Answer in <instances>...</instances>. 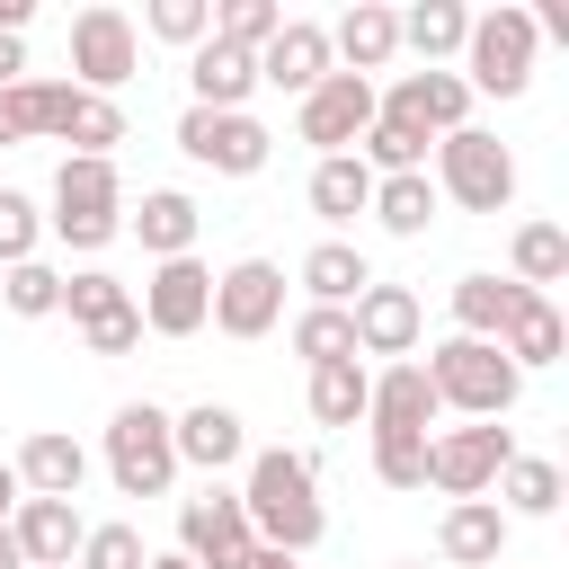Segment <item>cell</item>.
<instances>
[{
	"label": "cell",
	"mask_w": 569,
	"mask_h": 569,
	"mask_svg": "<svg viewBox=\"0 0 569 569\" xmlns=\"http://www.w3.org/2000/svg\"><path fill=\"white\" fill-rule=\"evenodd\" d=\"M276 27H284V9H276V0H222V9H213V36H222V44H240V53H258Z\"/></svg>",
	"instance_id": "40"
},
{
	"label": "cell",
	"mask_w": 569,
	"mask_h": 569,
	"mask_svg": "<svg viewBox=\"0 0 569 569\" xmlns=\"http://www.w3.org/2000/svg\"><path fill=\"white\" fill-rule=\"evenodd\" d=\"M391 53H400V9H382V0H356V9L329 27V62H347L356 80H373Z\"/></svg>",
	"instance_id": "21"
},
{
	"label": "cell",
	"mask_w": 569,
	"mask_h": 569,
	"mask_svg": "<svg viewBox=\"0 0 569 569\" xmlns=\"http://www.w3.org/2000/svg\"><path fill=\"white\" fill-rule=\"evenodd\" d=\"M373 480L382 489H427V436H373Z\"/></svg>",
	"instance_id": "42"
},
{
	"label": "cell",
	"mask_w": 569,
	"mask_h": 569,
	"mask_svg": "<svg viewBox=\"0 0 569 569\" xmlns=\"http://www.w3.org/2000/svg\"><path fill=\"white\" fill-rule=\"evenodd\" d=\"M436 551H445L453 569H498V551H507V507H498V498H453L445 525H436Z\"/></svg>",
	"instance_id": "20"
},
{
	"label": "cell",
	"mask_w": 569,
	"mask_h": 569,
	"mask_svg": "<svg viewBox=\"0 0 569 569\" xmlns=\"http://www.w3.org/2000/svg\"><path fill=\"white\" fill-rule=\"evenodd\" d=\"M107 480H116L124 498H160V489L178 480L169 409H151V400H124V409L107 418Z\"/></svg>",
	"instance_id": "5"
},
{
	"label": "cell",
	"mask_w": 569,
	"mask_h": 569,
	"mask_svg": "<svg viewBox=\"0 0 569 569\" xmlns=\"http://www.w3.org/2000/svg\"><path fill=\"white\" fill-rule=\"evenodd\" d=\"M133 311H142L151 338H196V329L213 320V267H196V258H160Z\"/></svg>",
	"instance_id": "11"
},
{
	"label": "cell",
	"mask_w": 569,
	"mask_h": 569,
	"mask_svg": "<svg viewBox=\"0 0 569 569\" xmlns=\"http://www.w3.org/2000/svg\"><path fill=\"white\" fill-rule=\"evenodd\" d=\"M356 160H365L373 178H409V169H427V133H409V124L373 116V124H365V142H356Z\"/></svg>",
	"instance_id": "33"
},
{
	"label": "cell",
	"mask_w": 569,
	"mask_h": 569,
	"mask_svg": "<svg viewBox=\"0 0 569 569\" xmlns=\"http://www.w3.org/2000/svg\"><path fill=\"white\" fill-rule=\"evenodd\" d=\"M142 27H151L160 44H187V53H196V44L213 36V0H151Z\"/></svg>",
	"instance_id": "39"
},
{
	"label": "cell",
	"mask_w": 569,
	"mask_h": 569,
	"mask_svg": "<svg viewBox=\"0 0 569 569\" xmlns=\"http://www.w3.org/2000/svg\"><path fill=\"white\" fill-rule=\"evenodd\" d=\"M533 9H489V18H471V36H462V89L471 98H516L525 80H533Z\"/></svg>",
	"instance_id": "6"
},
{
	"label": "cell",
	"mask_w": 569,
	"mask_h": 569,
	"mask_svg": "<svg viewBox=\"0 0 569 569\" xmlns=\"http://www.w3.org/2000/svg\"><path fill=\"white\" fill-rule=\"evenodd\" d=\"M133 62H142V36H133L124 9H80V18H71V71H80L71 89L107 98V89L133 80Z\"/></svg>",
	"instance_id": "9"
},
{
	"label": "cell",
	"mask_w": 569,
	"mask_h": 569,
	"mask_svg": "<svg viewBox=\"0 0 569 569\" xmlns=\"http://www.w3.org/2000/svg\"><path fill=\"white\" fill-rule=\"evenodd\" d=\"M516 302H525L516 276H462V284H453V320H462L453 338H489V347H498V329L516 320Z\"/></svg>",
	"instance_id": "27"
},
{
	"label": "cell",
	"mask_w": 569,
	"mask_h": 569,
	"mask_svg": "<svg viewBox=\"0 0 569 569\" xmlns=\"http://www.w3.org/2000/svg\"><path fill=\"white\" fill-rule=\"evenodd\" d=\"M462 36H471V9H462V0H418V9L400 18V44H409L427 71H436L445 53H462Z\"/></svg>",
	"instance_id": "29"
},
{
	"label": "cell",
	"mask_w": 569,
	"mask_h": 569,
	"mask_svg": "<svg viewBox=\"0 0 569 569\" xmlns=\"http://www.w3.org/2000/svg\"><path fill=\"white\" fill-rule=\"evenodd\" d=\"M36 240H44V213L18 196V187H0V267H18V258H36Z\"/></svg>",
	"instance_id": "43"
},
{
	"label": "cell",
	"mask_w": 569,
	"mask_h": 569,
	"mask_svg": "<svg viewBox=\"0 0 569 569\" xmlns=\"http://www.w3.org/2000/svg\"><path fill=\"white\" fill-rule=\"evenodd\" d=\"M347 320H356V356H409L418 347V329H427V311H418V293L409 284H365L356 302H347Z\"/></svg>",
	"instance_id": "15"
},
{
	"label": "cell",
	"mask_w": 569,
	"mask_h": 569,
	"mask_svg": "<svg viewBox=\"0 0 569 569\" xmlns=\"http://www.w3.org/2000/svg\"><path fill=\"white\" fill-rule=\"evenodd\" d=\"M284 320V267L276 258H240L213 276V329L222 338H267Z\"/></svg>",
	"instance_id": "12"
},
{
	"label": "cell",
	"mask_w": 569,
	"mask_h": 569,
	"mask_svg": "<svg viewBox=\"0 0 569 569\" xmlns=\"http://www.w3.org/2000/svg\"><path fill=\"white\" fill-rule=\"evenodd\" d=\"M178 551H187L196 569H240V560L258 551V533H249V516H240V489L187 498V507H178Z\"/></svg>",
	"instance_id": "13"
},
{
	"label": "cell",
	"mask_w": 569,
	"mask_h": 569,
	"mask_svg": "<svg viewBox=\"0 0 569 569\" xmlns=\"http://www.w3.org/2000/svg\"><path fill=\"white\" fill-rule=\"evenodd\" d=\"M169 445H178V462H196V471H231V462L249 453L240 409H222V400H196L187 418H169Z\"/></svg>",
	"instance_id": "23"
},
{
	"label": "cell",
	"mask_w": 569,
	"mask_h": 569,
	"mask_svg": "<svg viewBox=\"0 0 569 569\" xmlns=\"http://www.w3.org/2000/svg\"><path fill=\"white\" fill-rule=\"evenodd\" d=\"M365 391H373L365 365H311V418L320 427H356L365 418Z\"/></svg>",
	"instance_id": "32"
},
{
	"label": "cell",
	"mask_w": 569,
	"mask_h": 569,
	"mask_svg": "<svg viewBox=\"0 0 569 569\" xmlns=\"http://www.w3.org/2000/svg\"><path fill=\"white\" fill-rule=\"evenodd\" d=\"M302 284H311V302H320V311H347V302L373 284V267H365V249H347V240H320V249L302 258Z\"/></svg>",
	"instance_id": "28"
},
{
	"label": "cell",
	"mask_w": 569,
	"mask_h": 569,
	"mask_svg": "<svg viewBox=\"0 0 569 569\" xmlns=\"http://www.w3.org/2000/svg\"><path fill=\"white\" fill-rule=\"evenodd\" d=\"M62 142H71V160H116V142H124V107L116 98H71V124H62Z\"/></svg>",
	"instance_id": "31"
},
{
	"label": "cell",
	"mask_w": 569,
	"mask_h": 569,
	"mask_svg": "<svg viewBox=\"0 0 569 569\" xmlns=\"http://www.w3.org/2000/svg\"><path fill=\"white\" fill-rule=\"evenodd\" d=\"M436 196H453L462 213H507V196H516V151H507L498 133H480V124L445 133V142H436Z\"/></svg>",
	"instance_id": "3"
},
{
	"label": "cell",
	"mask_w": 569,
	"mask_h": 569,
	"mask_svg": "<svg viewBox=\"0 0 569 569\" xmlns=\"http://www.w3.org/2000/svg\"><path fill=\"white\" fill-rule=\"evenodd\" d=\"M240 569H302V560H293V551H267V542H258V551H249Z\"/></svg>",
	"instance_id": "48"
},
{
	"label": "cell",
	"mask_w": 569,
	"mask_h": 569,
	"mask_svg": "<svg viewBox=\"0 0 569 569\" xmlns=\"http://www.w3.org/2000/svg\"><path fill=\"white\" fill-rule=\"evenodd\" d=\"M178 151H187V160H204V169H222V178H258V169H267V151H276V133H267L249 107H231V116L187 107V116H178Z\"/></svg>",
	"instance_id": "8"
},
{
	"label": "cell",
	"mask_w": 569,
	"mask_h": 569,
	"mask_svg": "<svg viewBox=\"0 0 569 569\" xmlns=\"http://www.w3.org/2000/svg\"><path fill=\"white\" fill-rule=\"evenodd\" d=\"M0 302H9L18 320H53V311H62V276H53L44 258H18V267L0 276Z\"/></svg>",
	"instance_id": "37"
},
{
	"label": "cell",
	"mask_w": 569,
	"mask_h": 569,
	"mask_svg": "<svg viewBox=\"0 0 569 569\" xmlns=\"http://www.w3.org/2000/svg\"><path fill=\"white\" fill-rule=\"evenodd\" d=\"M9 142H27V116H18V80L0 89V151H9Z\"/></svg>",
	"instance_id": "45"
},
{
	"label": "cell",
	"mask_w": 569,
	"mask_h": 569,
	"mask_svg": "<svg viewBox=\"0 0 569 569\" xmlns=\"http://www.w3.org/2000/svg\"><path fill=\"white\" fill-rule=\"evenodd\" d=\"M187 89H196V107L231 116V107H249V89H258V53H240V44L204 36V44L187 53Z\"/></svg>",
	"instance_id": "22"
},
{
	"label": "cell",
	"mask_w": 569,
	"mask_h": 569,
	"mask_svg": "<svg viewBox=\"0 0 569 569\" xmlns=\"http://www.w3.org/2000/svg\"><path fill=\"white\" fill-rule=\"evenodd\" d=\"M142 569H196V560H187V551H151Z\"/></svg>",
	"instance_id": "49"
},
{
	"label": "cell",
	"mask_w": 569,
	"mask_h": 569,
	"mask_svg": "<svg viewBox=\"0 0 569 569\" xmlns=\"http://www.w3.org/2000/svg\"><path fill=\"white\" fill-rule=\"evenodd\" d=\"M80 533H89V525H80L71 498H18V516H9V542H18L27 569H71Z\"/></svg>",
	"instance_id": "18"
},
{
	"label": "cell",
	"mask_w": 569,
	"mask_h": 569,
	"mask_svg": "<svg viewBox=\"0 0 569 569\" xmlns=\"http://www.w3.org/2000/svg\"><path fill=\"white\" fill-rule=\"evenodd\" d=\"M124 231H133L151 258H196V231H204V213H196V196H178V187H151V196H142V213H124Z\"/></svg>",
	"instance_id": "24"
},
{
	"label": "cell",
	"mask_w": 569,
	"mask_h": 569,
	"mask_svg": "<svg viewBox=\"0 0 569 569\" xmlns=\"http://www.w3.org/2000/svg\"><path fill=\"white\" fill-rule=\"evenodd\" d=\"M62 311H71L80 329H98V320H116V311H133V293H124L116 276H98V267H80V276H62Z\"/></svg>",
	"instance_id": "38"
},
{
	"label": "cell",
	"mask_w": 569,
	"mask_h": 569,
	"mask_svg": "<svg viewBox=\"0 0 569 569\" xmlns=\"http://www.w3.org/2000/svg\"><path fill=\"white\" fill-rule=\"evenodd\" d=\"M560 276H569V231H560V222H525V231H516V284L542 293V284H560Z\"/></svg>",
	"instance_id": "34"
},
{
	"label": "cell",
	"mask_w": 569,
	"mask_h": 569,
	"mask_svg": "<svg viewBox=\"0 0 569 569\" xmlns=\"http://www.w3.org/2000/svg\"><path fill=\"white\" fill-rule=\"evenodd\" d=\"M436 204H445V196H436V178H427V169H409V178H373V204H365V213H373L391 240H418V231L436 222Z\"/></svg>",
	"instance_id": "26"
},
{
	"label": "cell",
	"mask_w": 569,
	"mask_h": 569,
	"mask_svg": "<svg viewBox=\"0 0 569 569\" xmlns=\"http://www.w3.org/2000/svg\"><path fill=\"white\" fill-rule=\"evenodd\" d=\"M365 418H373V436H427V427H436V382H427V365H418V356L382 365L373 391H365Z\"/></svg>",
	"instance_id": "16"
},
{
	"label": "cell",
	"mask_w": 569,
	"mask_h": 569,
	"mask_svg": "<svg viewBox=\"0 0 569 569\" xmlns=\"http://www.w3.org/2000/svg\"><path fill=\"white\" fill-rule=\"evenodd\" d=\"M373 116H391V124L445 142V133L471 124V89H462V71H400L391 89H373Z\"/></svg>",
	"instance_id": "10"
},
{
	"label": "cell",
	"mask_w": 569,
	"mask_h": 569,
	"mask_svg": "<svg viewBox=\"0 0 569 569\" xmlns=\"http://www.w3.org/2000/svg\"><path fill=\"white\" fill-rule=\"evenodd\" d=\"M142 560H151V551H142L133 525H89L80 551H71V569H142Z\"/></svg>",
	"instance_id": "41"
},
{
	"label": "cell",
	"mask_w": 569,
	"mask_h": 569,
	"mask_svg": "<svg viewBox=\"0 0 569 569\" xmlns=\"http://www.w3.org/2000/svg\"><path fill=\"white\" fill-rule=\"evenodd\" d=\"M240 516H249V533H258L267 551H293V560H302V551L320 542V525H329V507H320V462H311V453H284V445L249 453Z\"/></svg>",
	"instance_id": "1"
},
{
	"label": "cell",
	"mask_w": 569,
	"mask_h": 569,
	"mask_svg": "<svg viewBox=\"0 0 569 569\" xmlns=\"http://www.w3.org/2000/svg\"><path fill=\"white\" fill-rule=\"evenodd\" d=\"M0 569H27V560H18V542H9V533H0Z\"/></svg>",
	"instance_id": "50"
},
{
	"label": "cell",
	"mask_w": 569,
	"mask_h": 569,
	"mask_svg": "<svg viewBox=\"0 0 569 569\" xmlns=\"http://www.w3.org/2000/svg\"><path fill=\"white\" fill-rule=\"evenodd\" d=\"M18 489L27 498H80V480H89V453H80V436H62V427H36L27 445H18Z\"/></svg>",
	"instance_id": "19"
},
{
	"label": "cell",
	"mask_w": 569,
	"mask_h": 569,
	"mask_svg": "<svg viewBox=\"0 0 569 569\" xmlns=\"http://www.w3.org/2000/svg\"><path fill=\"white\" fill-rule=\"evenodd\" d=\"M44 222H53L71 249H107V240L124 231V178H116V160H62Z\"/></svg>",
	"instance_id": "4"
},
{
	"label": "cell",
	"mask_w": 569,
	"mask_h": 569,
	"mask_svg": "<svg viewBox=\"0 0 569 569\" xmlns=\"http://www.w3.org/2000/svg\"><path fill=\"white\" fill-rule=\"evenodd\" d=\"M427 382H436V409H462V418H507L525 373L489 347V338H445L427 356Z\"/></svg>",
	"instance_id": "2"
},
{
	"label": "cell",
	"mask_w": 569,
	"mask_h": 569,
	"mask_svg": "<svg viewBox=\"0 0 569 569\" xmlns=\"http://www.w3.org/2000/svg\"><path fill=\"white\" fill-rule=\"evenodd\" d=\"M365 204H373V169H365L356 151H338V160L311 169V213H320V222H356Z\"/></svg>",
	"instance_id": "30"
},
{
	"label": "cell",
	"mask_w": 569,
	"mask_h": 569,
	"mask_svg": "<svg viewBox=\"0 0 569 569\" xmlns=\"http://www.w3.org/2000/svg\"><path fill=\"white\" fill-rule=\"evenodd\" d=\"M89 338V356H133L142 347V311H116V320H98V329H80Z\"/></svg>",
	"instance_id": "44"
},
{
	"label": "cell",
	"mask_w": 569,
	"mask_h": 569,
	"mask_svg": "<svg viewBox=\"0 0 569 569\" xmlns=\"http://www.w3.org/2000/svg\"><path fill=\"white\" fill-rule=\"evenodd\" d=\"M18 498H27V489H18V471L0 462V533H9V516H18Z\"/></svg>",
	"instance_id": "47"
},
{
	"label": "cell",
	"mask_w": 569,
	"mask_h": 569,
	"mask_svg": "<svg viewBox=\"0 0 569 569\" xmlns=\"http://www.w3.org/2000/svg\"><path fill=\"white\" fill-rule=\"evenodd\" d=\"M293 356H302V365H356V320L311 302V311L293 320Z\"/></svg>",
	"instance_id": "35"
},
{
	"label": "cell",
	"mask_w": 569,
	"mask_h": 569,
	"mask_svg": "<svg viewBox=\"0 0 569 569\" xmlns=\"http://www.w3.org/2000/svg\"><path fill=\"white\" fill-rule=\"evenodd\" d=\"M498 498H507L516 516H551V507H560V462H542V453H516V462L498 471Z\"/></svg>",
	"instance_id": "36"
},
{
	"label": "cell",
	"mask_w": 569,
	"mask_h": 569,
	"mask_svg": "<svg viewBox=\"0 0 569 569\" xmlns=\"http://www.w3.org/2000/svg\"><path fill=\"white\" fill-rule=\"evenodd\" d=\"M560 347H569V329H560L551 293H525V302H516V320L498 329V356H507L516 373H533V365H560Z\"/></svg>",
	"instance_id": "25"
},
{
	"label": "cell",
	"mask_w": 569,
	"mask_h": 569,
	"mask_svg": "<svg viewBox=\"0 0 569 569\" xmlns=\"http://www.w3.org/2000/svg\"><path fill=\"white\" fill-rule=\"evenodd\" d=\"M391 569H427V560H391Z\"/></svg>",
	"instance_id": "51"
},
{
	"label": "cell",
	"mask_w": 569,
	"mask_h": 569,
	"mask_svg": "<svg viewBox=\"0 0 569 569\" xmlns=\"http://www.w3.org/2000/svg\"><path fill=\"white\" fill-rule=\"evenodd\" d=\"M507 462H516V436H507L498 418H471V427L427 436V480H436L445 498H489Z\"/></svg>",
	"instance_id": "7"
},
{
	"label": "cell",
	"mask_w": 569,
	"mask_h": 569,
	"mask_svg": "<svg viewBox=\"0 0 569 569\" xmlns=\"http://www.w3.org/2000/svg\"><path fill=\"white\" fill-rule=\"evenodd\" d=\"M365 124H373V80H356V71H329V80L302 98V142H311L320 160L356 151V142H365Z\"/></svg>",
	"instance_id": "14"
},
{
	"label": "cell",
	"mask_w": 569,
	"mask_h": 569,
	"mask_svg": "<svg viewBox=\"0 0 569 569\" xmlns=\"http://www.w3.org/2000/svg\"><path fill=\"white\" fill-rule=\"evenodd\" d=\"M329 71H338V62H329V27H311V18H284V27L258 44V80H276V89H293V98H311Z\"/></svg>",
	"instance_id": "17"
},
{
	"label": "cell",
	"mask_w": 569,
	"mask_h": 569,
	"mask_svg": "<svg viewBox=\"0 0 569 569\" xmlns=\"http://www.w3.org/2000/svg\"><path fill=\"white\" fill-rule=\"evenodd\" d=\"M18 71H27V44H18V36H0V89H9Z\"/></svg>",
	"instance_id": "46"
}]
</instances>
